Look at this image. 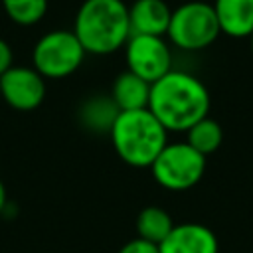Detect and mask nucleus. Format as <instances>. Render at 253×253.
Segmentation results:
<instances>
[{"label":"nucleus","mask_w":253,"mask_h":253,"mask_svg":"<svg viewBox=\"0 0 253 253\" xmlns=\"http://www.w3.org/2000/svg\"><path fill=\"white\" fill-rule=\"evenodd\" d=\"M128 71L142 77L150 85L172 71V53L162 36L130 34L125 43Z\"/></svg>","instance_id":"0eeeda50"},{"label":"nucleus","mask_w":253,"mask_h":253,"mask_svg":"<svg viewBox=\"0 0 253 253\" xmlns=\"http://www.w3.org/2000/svg\"><path fill=\"white\" fill-rule=\"evenodd\" d=\"M12 59H14L12 47H10L4 40H0V77L12 67Z\"/></svg>","instance_id":"a211bd4d"},{"label":"nucleus","mask_w":253,"mask_h":253,"mask_svg":"<svg viewBox=\"0 0 253 253\" xmlns=\"http://www.w3.org/2000/svg\"><path fill=\"white\" fill-rule=\"evenodd\" d=\"M251 49H253V34H251Z\"/></svg>","instance_id":"aec40b11"},{"label":"nucleus","mask_w":253,"mask_h":253,"mask_svg":"<svg viewBox=\"0 0 253 253\" xmlns=\"http://www.w3.org/2000/svg\"><path fill=\"white\" fill-rule=\"evenodd\" d=\"M119 253H160V251H158V245L156 243H150L146 239L134 237L128 243H125Z\"/></svg>","instance_id":"f3484780"},{"label":"nucleus","mask_w":253,"mask_h":253,"mask_svg":"<svg viewBox=\"0 0 253 253\" xmlns=\"http://www.w3.org/2000/svg\"><path fill=\"white\" fill-rule=\"evenodd\" d=\"M154 180L174 192L190 190L206 172V156L192 148L188 142L166 144L150 166Z\"/></svg>","instance_id":"423d86ee"},{"label":"nucleus","mask_w":253,"mask_h":253,"mask_svg":"<svg viewBox=\"0 0 253 253\" xmlns=\"http://www.w3.org/2000/svg\"><path fill=\"white\" fill-rule=\"evenodd\" d=\"M221 34L213 6L208 2H186L172 10L166 36L170 42L186 51H198L211 45Z\"/></svg>","instance_id":"20e7f679"},{"label":"nucleus","mask_w":253,"mask_h":253,"mask_svg":"<svg viewBox=\"0 0 253 253\" xmlns=\"http://www.w3.org/2000/svg\"><path fill=\"white\" fill-rule=\"evenodd\" d=\"M0 97L16 111H34L45 97V79L34 67L12 65L0 77Z\"/></svg>","instance_id":"6e6552de"},{"label":"nucleus","mask_w":253,"mask_h":253,"mask_svg":"<svg viewBox=\"0 0 253 253\" xmlns=\"http://www.w3.org/2000/svg\"><path fill=\"white\" fill-rule=\"evenodd\" d=\"M4 208H6V188H4V184L0 180V213H2Z\"/></svg>","instance_id":"6ab92c4d"},{"label":"nucleus","mask_w":253,"mask_h":253,"mask_svg":"<svg viewBox=\"0 0 253 253\" xmlns=\"http://www.w3.org/2000/svg\"><path fill=\"white\" fill-rule=\"evenodd\" d=\"M85 53L73 30H53L43 34L34 45V69L43 79H61L79 69Z\"/></svg>","instance_id":"39448f33"},{"label":"nucleus","mask_w":253,"mask_h":253,"mask_svg":"<svg viewBox=\"0 0 253 253\" xmlns=\"http://www.w3.org/2000/svg\"><path fill=\"white\" fill-rule=\"evenodd\" d=\"M111 99L119 107V111H136V109H148L150 99V83L142 77L134 75L132 71H123L111 91Z\"/></svg>","instance_id":"f8f14e48"},{"label":"nucleus","mask_w":253,"mask_h":253,"mask_svg":"<svg viewBox=\"0 0 253 253\" xmlns=\"http://www.w3.org/2000/svg\"><path fill=\"white\" fill-rule=\"evenodd\" d=\"M160 253H217L215 233L202 223L174 225L166 239L158 245Z\"/></svg>","instance_id":"1a4fd4ad"},{"label":"nucleus","mask_w":253,"mask_h":253,"mask_svg":"<svg viewBox=\"0 0 253 253\" xmlns=\"http://www.w3.org/2000/svg\"><path fill=\"white\" fill-rule=\"evenodd\" d=\"M73 34L87 53H113L130 38L128 6L123 0H85L77 10Z\"/></svg>","instance_id":"f03ea898"},{"label":"nucleus","mask_w":253,"mask_h":253,"mask_svg":"<svg viewBox=\"0 0 253 253\" xmlns=\"http://www.w3.org/2000/svg\"><path fill=\"white\" fill-rule=\"evenodd\" d=\"M186 134H188L186 142L204 156L215 152L223 140V130H221L219 123L210 117H204L202 121H198L194 126H190L186 130Z\"/></svg>","instance_id":"2eb2a0df"},{"label":"nucleus","mask_w":253,"mask_h":253,"mask_svg":"<svg viewBox=\"0 0 253 253\" xmlns=\"http://www.w3.org/2000/svg\"><path fill=\"white\" fill-rule=\"evenodd\" d=\"M109 134L119 158L134 168H150L168 144V130L148 109L121 111Z\"/></svg>","instance_id":"7ed1b4c3"},{"label":"nucleus","mask_w":253,"mask_h":253,"mask_svg":"<svg viewBox=\"0 0 253 253\" xmlns=\"http://www.w3.org/2000/svg\"><path fill=\"white\" fill-rule=\"evenodd\" d=\"M174 221L170 217V213L158 206H148L144 208L138 217H136V233L140 239H146L150 243L160 245L166 235L172 231Z\"/></svg>","instance_id":"ddd939ff"},{"label":"nucleus","mask_w":253,"mask_h":253,"mask_svg":"<svg viewBox=\"0 0 253 253\" xmlns=\"http://www.w3.org/2000/svg\"><path fill=\"white\" fill-rule=\"evenodd\" d=\"M211 6L221 34L231 38H251L253 0H215Z\"/></svg>","instance_id":"9b49d317"},{"label":"nucleus","mask_w":253,"mask_h":253,"mask_svg":"<svg viewBox=\"0 0 253 253\" xmlns=\"http://www.w3.org/2000/svg\"><path fill=\"white\" fill-rule=\"evenodd\" d=\"M148 111L166 130L182 132L208 117L210 93L198 77L172 69L150 85Z\"/></svg>","instance_id":"f257e3e1"},{"label":"nucleus","mask_w":253,"mask_h":253,"mask_svg":"<svg viewBox=\"0 0 253 253\" xmlns=\"http://www.w3.org/2000/svg\"><path fill=\"white\" fill-rule=\"evenodd\" d=\"M172 10L164 0H134L128 6L130 34L166 36Z\"/></svg>","instance_id":"9d476101"},{"label":"nucleus","mask_w":253,"mask_h":253,"mask_svg":"<svg viewBox=\"0 0 253 253\" xmlns=\"http://www.w3.org/2000/svg\"><path fill=\"white\" fill-rule=\"evenodd\" d=\"M119 113L121 111L111 97H93L81 107L79 117L87 128L95 132H111V126Z\"/></svg>","instance_id":"4468645a"},{"label":"nucleus","mask_w":253,"mask_h":253,"mask_svg":"<svg viewBox=\"0 0 253 253\" xmlns=\"http://www.w3.org/2000/svg\"><path fill=\"white\" fill-rule=\"evenodd\" d=\"M8 18L20 26L38 24L47 12V0H2Z\"/></svg>","instance_id":"dca6fc26"}]
</instances>
